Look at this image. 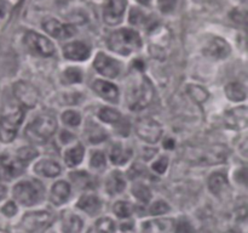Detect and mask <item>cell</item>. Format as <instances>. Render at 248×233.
I'll return each mask as SVG.
<instances>
[{"mask_svg": "<svg viewBox=\"0 0 248 233\" xmlns=\"http://www.w3.org/2000/svg\"><path fill=\"white\" fill-rule=\"evenodd\" d=\"M164 146H165V148H166V150H173V148H174V141L171 140V138H167V140L165 141Z\"/></svg>", "mask_w": 248, "mask_h": 233, "instance_id": "obj_47", "label": "cell"}, {"mask_svg": "<svg viewBox=\"0 0 248 233\" xmlns=\"http://www.w3.org/2000/svg\"><path fill=\"white\" fill-rule=\"evenodd\" d=\"M143 18H144V15L138 9H132L130 14V22L132 24H140L143 22Z\"/></svg>", "mask_w": 248, "mask_h": 233, "instance_id": "obj_41", "label": "cell"}, {"mask_svg": "<svg viewBox=\"0 0 248 233\" xmlns=\"http://www.w3.org/2000/svg\"><path fill=\"white\" fill-rule=\"evenodd\" d=\"M108 46L110 50L119 55H130L142 46V39L140 34L133 29L124 28L116 31L109 36Z\"/></svg>", "mask_w": 248, "mask_h": 233, "instance_id": "obj_3", "label": "cell"}, {"mask_svg": "<svg viewBox=\"0 0 248 233\" xmlns=\"http://www.w3.org/2000/svg\"><path fill=\"white\" fill-rule=\"evenodd\" d=\"M5 196H6V187L2 186V184H0V200H1V199H4Z\"/></svg>", "mask_w": 248, "mask_h": 233, "instance_id": "obj_48", "label": "cell"}, {"mask_svg": "<svg viewBox=\"0 0 248 233\" xmlns=\"http://www.w3.org/2000/svg\"><path fill=\"white\" fill-rule=\"evenodd\" d=\"M14 197L18 203L26 206L34 205L40 199V189L35 183L29 181H23L14 187Z\"/></svg>", "mask_w": 248, "mask_h": 233, "instance_id": "obj_7", "label": "cell"}, {"mask_svg": "<svg viewBox=\"0 0 248 233\" xmlns=\"http://www.w3.org/2000/svg\"><path fill=\"white\" fill-rule=\"evenodd\" d=\"M98 116L102 121L108 124H116L121 119L120 113L113 108H102L99 111Z\"/></svg>", "mask_w": 248, "mask_h": 233, "instance_id": "obj_30", "label": "cell"}, {"mask_svg": "<svg viewBox=\"0 0 248 233\" xmlns=\"http://www.w3.org/2000/svg\"><path fill=\"white\" fill-rule=\"evenodd\" d=\"M101 200L96 196H82L78 201V208L90 215H96L101 210Z\"/></svg>", "mask_w": 248, "mask_h": 233, "instance_id": "obj_24", "label": "cell"}, {"mask_svg": "<svg viewBox=\"0 0 248 233\" xmlns=\"http://www.w3.org/2000/svg\"><path fill=\"white\" fill-rule=\"evenodd\" d=\"M135 65L137 66V68H138V69H143V66H144V65H143V62H142V61H136V62H135Z\"/></svg>", "mask_w": 248, "mask_h": 233, "instance_id": "obj_49", "label": "cell"}, {"mask_svg": "<svg viewBox=\"0 0 248 233\" xmlns=\"http://www.w3.org/2000/svg\"><path fill=\"white\" fill-rule=\"evenodd\" d=\"M126 0H108L103 10V19L109 26H116L121 22L125 12Z\"/></svg>", "mask_w": 248, "mask_h": 233, "instance_id": "obj_10", "label": "cell"}, {"mask_svg": "<svg viewBox=\"0 0 248 233\" xmlns=\"http://www.w3.org/2000/svg\"><path fill=\"white\" fill-rule=\"evenodd\" d=\"M132 150L127 147H124L120 143H116L110 150V159L114 164L121 165L125 164L132 157Z\"/></svg>", "mask_w": 248, "mask_h": 233, "instance_id": "obj_23", "label": "cell"}, {"mask_svg": "<svg viewBox=\"0 0 248 233\" xmlns=\"http://www.w3.org/2000/svg\"><path fill=\"white\" fill-rule=\"evenodd\" d=\"M23 120V109L16 104H7L0 114V141L9 143L16 137L17 130Z\"/></svg>", "mask_w": 248, "mask_h": 233, "instance_id": "obj_2", "label": "cell"}, {"mask_svg": "<svg viewBox=\"0 0 248 233\" xmlns=\"http://www.w3.org/2000/svg\"><path fill=\"white\" fill-rule=\"evenodd\" d=\"M63 55L72 61H85L90 56V49L81 41L69 43L63 48Z\"/></svg>", "mask_w": 248, "mask_h": 233, "instance_id": "obj_15", "label": "cell"}, {"mask_svg": "<svg viewBox=\"0 0 248 233\" xmlns=\"http://www.w3.org/2000/svg\"><path fill=\"white\" fill-rule=\"evenodd\" d=\"M24 44L29 49V51L39 56L47 57V56H52L55 53V45L52 44V41L35 32H27L24 35Z\"/></svg>", "mask_w": 248, "mask_h": 233, "instance_id": "obj_5", "label": "cell"}, {"mask_svg": "<svg viewBox=\"0 0 248 233\" xmlns=\"http://www.w3.org/2000/svg\"><path fill=\"white\" fill-rule=\"evenodd\" d=\"M224 123L227 128L232 129V130H244V129H246L248 123L247 107H236V108L225 112Z\"/></svg>", "mask_w": 248, "mask_h": 233, "instance_id": "obj_11", "label": "cell"}, {"mask_svg": "<svg viewBox=\"0 0 248 233\" xmlns=\"http://www.w3.org/2000/svg\"><path fill=\"white\" fill-rule=\"evenodd\" d=\"M91 166L94 169H102L106 166V155L99 150L94 152L91 157Z\"/></svg>", "mask_w": 248, "mask_h": 233, "instance_id": "obj_37", "label": "cell"}, {"mask_svg": "<svg viewBox=\"0 0 248 233\" xmlns=\"http://www.w3.org/2000/svg\"><path fill=\"white\" fill-rule=\"evenodd\" d=\"M72 179L75 183L79 184L82 188H89L87 184H91V179H90L89 174L86 172H75V174H72Z\"/></svg>", "mask_w": 248, "mask_h": 233, "instance_id": "obj_36", "label": "cell"}, {"mask_svg": "<svg viewBox=\"0 0 248 233\" xmlns=\"http://www.w3.org/2000/svg\"><path fill=\"white\" fill-rule=\"evenodd\" d=\"M0 167H1L5 177L12 179V177L18 176L23 171V163L18 160V158L14 159L10 155L2 154L0 155Z\"/></svg>", "mask_w": 248, "mask_h": 233, "instance_id": "obj_16", "label": "cell"}, {"mask_svg": "<svg viewBox=\"0 0 248 233\" xmlns=\"http://www.w3.org/2000/svg\"><path fill=\"white\" fill-rule=\"evenodd\" d=\"M34 171L38 175H41V176L56 177L60 175L61 166L58 165V163L55 162V160L44 159L41 160V162H39L38 164L34 166Z\"/></svg>", "mask_w": 248, "mask_h": 233, "instance_id": "obj_20", "label": "cell"}, {"mask_svg": "<svg viewBox=\"0 0 248 233\" xmlns=\"http://www.w3.org/2000/svg\"><path fill=\"white\" fill-rule=\"evenodd\" d=\"M136 133L138 137L148 143H156L161 138L162 129L157 121L152 118H143L136 123Z\"/></svg>", "mask_w": 248, "mask_h": 233, "instance_id": "obj_8", "label": "cell"}, {"mask_svg": "<svg viewBox=\"0 0 248 233\" xmlns=\"http://www.w3.org/2000/svg\"><path fill=\"white\" fill-rule=\"evenodd\" d=\"M84 153H85V150L81 145H78L75 146V147L68 150L64 154V160L65 163H67L68 166L72 167V166H75V165L80 164L82 158H84Z\"/></svg>", "mask_w": 248, "mask_h": 233, "instance_id": "obj_27", "label": "cell"}, {"mask_svg": "<svg viewBox=\"0 0 248 233\" xmlns=\"http://www.w3.org/2000/svg\"><path fill=\"white\" fill-rule=\"evenodd\" d=\"M62 120L63 123H65L67 125L78 126L80 124V121H81V116H80V114L78 113V112L67 111L63 113Z\"/></svg>", "mask_w": 248, "mask_h": 233, "instance_id": "obj_34", "label": "cell"}, {"mask_svg": "<svg viewBox=\"0 0 248 233\" xmlns=\"http://www.w3.org/2000/svg\"><path fill=\"white\" fill-rule=\"evenodd\" d=\"M225 94H227L228 99L232 100L234 102H240L246 100V89L240 83H230L225 87Z\"/></svg>", "mask_w": 248, "mask_h": 233, "instance_id": "obj_26", "label": "cell"}, {"mask_svg": "<svg viewBox=\"0 0 248 233\" xmlns=\"http://www.w3.org/2000/svg\"><path fill=\"white\" fill-rule=\"evenodd\" d=\"M178 0H159L157 5H159L160 11L164 14H170L176 9V5Z\"/></svg>", "mask_w": 248, "mask_h": 233, "instance_id": "obj_39", "label": "cell"}, {"mask_svg": "<svg viewBox=\"0 0 248 233\" xmlns=\"http://www.w3.org/2000/svg\"><path fill=\"white\" fill-rule=\"evenodd\" d=\"M114 231H115V223L108 217L99 218L96 225H94V227L92 228L93 233H113Z\"/></svg>", "mask_w": 248, "mask_h": 233, "instance_id": "obj_29", "label": "cell"}, {"mask_svg": "<svg viewBox=\"0 0 248 233\" xmlns=\"http://www.w3.org/2000/svg\"><path fill=\"white\" fill-rule=\"evenodd\" d=\"M61 140H62V142L68 143V142H69V141L74 140V136H73L72 133H67V131H63V133H61Z\"/></svg>", "mask_w": 248, "mask_h": 233, "instance_id": "obj_46", "label": "cell"}, {"mask_svg": "<svg viewBox=\"0 0 248 233\" xmlns=\"http://www.w3.org/2000/svg\"><path fill=\"white\" fill-rule=\"evenodd\" d=\"M57 123L56 119L51 116H39L38 118L34 119L26 129V136L29 141L35 143L45 142L46 140L51 137L55 133Z\"/></svg>", "mask_w": 248, "mask_h": 233, "instance_id": "obj_4", "label": "cell"}, {"mask_svg": "<svg viewBox=\"0 0 248 233\" xmlns=\"http://www.w3.org/2000/svg\"><path fill=\"white\" fill-rule=\"evenodd\" d=\"M1 213L4 214L5 216H7V217H12V216L17 213V206L15 205V203H12V201H9V203H6L1 208Z\"/></svg>", "mask_w": 248, "mask_h": 233, "instance_id": "obj_42", "label": "cell"}, {"mask_svg": "<svg viewBox=\"0 0 248 233\" xmlns=\"http://www.w3.org/2000/svg\"><path fill=\"white\" fill-rule=\"evenodd\" d=\"M36 155H38V152H36L35 148L33 147H23L18 150V153H17V158H18V160H21L23 164L24 163L31 162V160L34 159Z\"/></svg>", "mask_w": 248, "mask_h": 233, "instance_id": "obj_33", "label": "cell"}, {"mask_svg": "<svg viewBox=\"0 0 248 233\" xmlns=\"http://www.w3.org/2000/svg\"><path fill=\"white\" fill-rule=\"evenodd\" d=\"M14 94L17 101L26 108H33L39 101V92L35 87L29 83L17 82L14 85Z\"/></svg>", "mask_w": 248, "mask_h": 233, "instance_id": "obj_9", "label": "cell"}, {"mask_svg": "<svg viewBox=\"0 0 248 233\" xmlns=\"http://www.w3.org/2000/svg\"><path fill=\"white\" fill-rule=\"evenodd\" d=\"M70 194V186L64 181H58L53 184L52 189H51V201L55 205H62L67 199L69 198Z\"/></svg>", "mask_w": 248, "mask_h": 233, "instance_id": "obj_19", "label": "cell"}, {"mask_svg": "<svg viewBox=\"0 0 248 233\" xmlns=\"http://www.w3.org/2000/svg\"><path fill=\"white\" fill-rule=\"evenodd\" d=\"M186 92L191 97V100H194L198 103H203L205 101H207L208 96H210L207 90L203 89L202 86H199V85H189Z\"/></svg>", "mask_w": 248, "mask_h": 233, "instance_id": "obj_28", "label": "cell"}, {"mask_svg": "<svg viewBox=\"0 0 248 233\" xmlns=\"http://www.w3.org/2000/svg\"><path fill=\"white\" fill-rule=\"evenodd\" d=\"M137 1L142 5H149L150 0H137Z\"/></svg>", "mask_w": 248, "mask_h": 233, "instance_id": "obj_50", "label": "cell"}, {"mask_svg": "<svg viewBox=\"0 0 248 233\" xmlns=\"http://www.w3.org/2000/svg\"><path fill=\"white\" fill-rule=\"evenodd\" d=\"M176 233H194V230L190 223L186 222V221H182L177 226Z\"/></svg>", "mask_w": 248, "mask_h": 233, "instance_id": "obj_44", "label": "cell"}, {"mask_svg": "<svg viewBox=\"0 0 248 233\" xmlns=\"http://www.w3.org/2000/svg\"><path fill=\"white\" fill-rule=\"evenodd\" d=\"M43 27L51 36H55V38L58 39L69 38V36L75 34L74 26H72V24H62L57 19L53 18L46 19L43 23Z\"/></svg>", "mask_w": 248, "mask_h": 233, "instance_id": "obj_14", "label": "cell"}, {"mask_svg": "<svg viewBox=\"0 0 248 233\" xmlns=\"http://www.w3.org/2000/svg\"><path fill=\"white\" fill-rule=\"evenodd\" d=\"M94 130H96V133L92 131V133H90V141H91V142H101V141L106 140V133H104L103 131L99 130V129L97 128V125H94Z\"/></svg>", "mask_w": 248, "mask_h": 233, "instance_id": "obj_43", "label": "cell"}, {"mask_svg": "<svg viewBox=\"0 0 248 233\" xmlns=\"http://www.w3.org/2000/svg\"><path fill=\"white\" fill-rule=\"evenodd\" d=\"M173 228V221L170 218H160V220L147 221L143 223V233H171Z\"/></svg>", "mask_w": 248, "mask_h": 233, "instance_id": "obj_18", "label": "cell"}, {"mask_svg": "<svg viewBox=\"0 0 248 233\" xmlns=\"http://www.w3.org/2000/svg\"><path fill=\"white\" fill-rule=\"evenodd\" d=\"M227 233H241V232H240V231H236V230H230V231H228Z\"/></svg>", "mask_w": 248, "mask_h": 233, "instance_id": "obj_51", "label": "cell"}, {"mask_svg": "<svg viewBox=\"0 0 248 233\" xmlns=\"http://www.w3.org/2000/svg\"><path fill=\"white\" fill-rule=\"evenodd\" d=\"M53 216L48 211L28 213L22 217L21 227L28 233H36L45 230L52 223Z\"/></svg>", "mask_w": 248, "mask_h": 233, "instance_id": "obj_6", "label": "cell"}, {"mask_svg": "<svg viewBox=\"0 0 248 233\" xmlns=\"http://www.w3.org/2000/svg\"><path fill=\"white\" fill-rule=\"evenodd\" d=\"M154 97V87L147 77H142L133 82L127 89L126 102L131 111H140L148 107Z\"/></svg>", "mask_w": 248, "mask_h": 233, "instance_id": "obj_1", "label": "cell"}, {"mask_svg": "<svg viewBox=\"0 0 248 233\" xmlns=\"http://www.w3.org/2000/svg\"><path fill=\"white\" fill-rule=\"evenodd\" d=\"M125 189V180L119 171L113 172L107 181V192L111 196L121 193Z\"/></svg>", "mask_w": 248, "mask_h": 233, "instance_id": "obj_25", "label": "cell"}, {"mask_svg": "<svg viewBox=\"0 0 248 233\" xmlns=\"http://www.w3.org/2000/svg\"><path fill=\"white\" fill-rule=\"evenodd\" d=\"M132 206L127 201H118L114 205V213L121 218H127L132 215Z\"/></svg>", "mask_w": 248, "mask_h": 233, "instance_id": "obj_32", "label": "cell"}, {"mask_svg": "<svg viewBox=\"0 0 248 233\" xmlns=\"http://www.w3.org/2000/svg\"><path fill=\"white\" fill-rule=\"evenodd\" d=\"M203 53L215 60H223L230 53V45L222 38H213L203 46Z\"/></svg>", "mask_w": 248, "mask_h": 233, "instance_id": "obj_13", "label": "cell"}, {"mask_svg": "<svg viewBox=\"0 0 248 233\" xmlns=\"http://www.w3.org/2000/svg\"><path fill=\"white\" fill-rule=\"evenodd\" d=\"M208 188L216 196H219L223 192L227 191L229 188V181L228 177L222 172H216V174L211 175L210 180H208Z\"/></svg>", "mask_w": 248, "mask_h": 233, "instance_id": "obj_22", "label": "cell"}, {"mask_svg": "<svg viewBox=\"0 0 248 233\" xmlns=\"http://www.w3.org/2000/svg\"><path fill=\"white\" fill-rule=\"evenodd\" d=\"M64 79L68 83H80L82 80V72L79 68H68L64 72Z\"/></svg>", "mask_w": 248, "mask_h": 233, "instance_id": "obj_35", "label": "cell"}, {"mask_svg": "<svg viewBox=\"0 0 248 233\" xmlns=\"http://www.w3.org/2000/svg\"><path fill=\"white\" fill-rule=\"evenodd\" d=\"M94 68L97 72L101 73L104 77L115 78L120 73V65L116 60L104 55V53H98L94 58Z\"/></svg>", "mask_w": 248, "mask_h": 233, "instance_id": "obj_12", "label": "cell"}, {"mask_svg": "<svg viewBox=\"0 0 248 233\" xmlns=\"http://www.w3.org/2000/svg\"><path fill=\"white\" fill-rule=\"evenodd\" d=\"M93 89L97 94L101 97H103L104 100L109 102H118L119 100V90L118 87L114 84L108 82H104V80H96L93 83Z\"/></svg>", "mask_w": 248, "mask_h": 233, "instance_id": "obj_17", "label": "cell"}, {"mask_svg": "<svg viewBox=\"0 0 248 233\" xmlns=\"http://www.w3.org/2000/svg\"><path fill=\"white\" fill-rule=\"evenodd\" d=\"M167 165H169V159L166 157H161L153 164V170L157 174H164L167 169Z\"/></svg>", "mask_w": 248, "mask_h": 233, "instance_id": "obj_40", "label": "cell"}, {"mask_svg": "<svg viewBox=\"0 0 248 233\" xmlns=\"http://www.w3.org/2000/svg\"><path fill=\"white\" fill-rule=\"evenodd\" d=\"M170 210V206L167 205V203L162 200L155 201L154 204H152L150 206V214L152 215H161V214L167 213Z\"/></svg>", "mask_w": 248, "mask_h": 233, "instance_id": "obj_38", "label": "cell"}, {"mask_svg": "<svg viewBox=\"0 0 248 233\" xmlns=\"http://www.w3.org/2000/svg\"><path fill=\"white\" fill-rule=\"evenodd\" d=\"M132 192L136 198L140 201H142V203H148L150 200V198H152L150 189L147 186H144V184H135L132 188Z\"/></svg>", "mask_w": 248, "mask_h": 233, "instance_id": "obj_31", "label": "cell"}, {"mask_svg": "<svg viewBox=\"0 0 248 233\" xmlns=\"http://www.w3.org/2000/svg\"><path fill=\"white\" fill-rule=\"evenodd\" d=\"M7 10H9V4H7L6 0H0V18L6 15Z\"/></svg>", "mask_w": 248, "mask_h": 233, "instance_id": "obj_45", "label": "cell"}, {"mask_svg": "<svg viewBox=\"0 0 248 233\" xmlns=\"http://www.w3.org/2000/svg\"><path fill=\"white\" fill-rule=\"evenodd\" d=\"M202 233H210V232H202Z\"/></svg>", "mask_w": 248, "mask_h": 233, "instance_id": "obj_52", "label": "cell"}, {"mask_svg": "<svg viewBox=\"0 0 248 233\" xmlns=\"http://www.w3.org/2000/svg\"><path fill=\"white\" fill-rule=\"evenodd\" d=\"M82 230V220L79 216L65 211L62 216V231L64 233H80Z\"/></svg>", "mask_w": 248, "mask_h": 233, "instance_id": "obj_21", "label": "cell"}]
</instances>
